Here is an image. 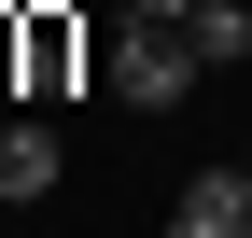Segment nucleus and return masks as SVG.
<instances>
[{
  "label": "nucleus",
  "mask_w": 252,
  "mask_h": 238,
  "mask_svg": "<svg viewBox=\"0 0 252 238\" xmlns=\"http://www.w3.org/2000/svg\"><path fill=\"white\" fill-rule=\"evenodd\" d=\"M14 14H28V98H70L84 84V14L70 0H14Z\"/></svg>",
  "instance_id": "2"
},
{
  "label": "nucleus",
  "mask_w": 252,
  "mask_h": 238,
  "mask_svg": "<svg viewBox=\"0 0 252 238\" xmlns=\"http://www.w3.org/2000/svg\"><path fill=\"white\" fill-rule=\"evenodd\" d=\"M126 14H140V28H196V0H126Z\"/></svg>",
  "instance_id": "7"
},
{
  "label": "nucleus",
  "mask_w": 252,
  "mask_h": 238,
  "mask_svg": "<svg viewBox=\"0 0 252 238\" xmlns=\"http://www.w3.org/2000/svg\"><path fill=\"white\" fill-rule=\"evenodd\" d=\"M238 168H252V154H238Z\"/></svg>",
  "instance_id": "8"
},
{
  "label": "nucleus",
  "mask_w": 252,
  "mask_h": 238,
  "mask_svg": "<svg viewBox=\"0 0 252 238\" xmlns=\"http://www.w3.org/2000/svg\"><path fill=\"white\" fill-rule=\"evenodd\" d=\"M196 56L238 70V56H252V0H196Z\"/></svg>",
  "instance_id": "5"
},
{
  "label": "nucleus",
  "mask_w": 252,
  "mask_h": 238,
  "mask_svg": "<svg viewBox=\"0 0 252 238\" xmlns=\"http://www.w3.org/2000/svg\"><path fill=\"white\" fill-rule=\"evenodd\" d=\"M196 70H210L196 28H140V14H112V98H126V112H182V98H196Z\"/></svg>",
  "instance_id": "1"
},
{
  "label": "nucleus",
  "mask_w": 252,
  "mask_h": 238,
  "mask_svg": "<svg viewBox=\"0 0 252 238\" xmlns=\"http://www.w3.org/2000/svg\"><path fill=\"white\" fill-rule=\"evenodd\" d=\"M56 168H70V140H56L42 112H14V126H0V210H14V196H56Z\"/></svg>",
  "instance_id": "4"
},
{
  "label": "nucleus",
  "mask_w": 252,
  "mask_h": 238,
  "mask_svg": "<svg viewBox=\"0 0 252 238\" xmlns=\"http://www.w3.org/2000/svg\"><path fill=\"white\" fill-rule=\"evenodd\" d=\"M0 98H28V14L0 0Z\"/></svg>",
  "instance_id": "6"
},
{
  "label": "nucleus",
  "mask_w": 252,
  "mask_h": 238,
  "mask_svg": "<svg viewBox=\"0 0 252 238\" xmlns=\"http://www.w3.org/2000/svg\"><path fill=\"white\" fill-rule=\"evenodd\" d=\"M168 238H252V168H196L168 196Z\"/></svg>",
  "instance_id": "3"
}]
</instances>
